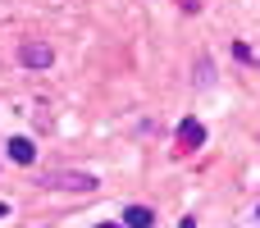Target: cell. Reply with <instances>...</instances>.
Segmentation results:
<instances>
[{
  "instance_id": "obj_7",
  "label": "cell",
  "mask_w": 260,
  "mask_h": 228,
  "mask_svg": "<svg viewBox=\"0 0 260 228\" xmlns=\"http://www.w3.org/2000/svg\"><path fill=\"white\" fill-rule=\"evenodd\" d=\"M5 215H9V206H5V201H0V219H5Z\"/></svg>"
},
{
  "instance_id": "obj_2",
  "label": "cell",
  "mask_w": 260,
  "mask_h": 228,
  "mask_svg": "<svg viewBox=\"0 0 260 228\" xmlns=\"http://www.w3.org/2000/svg\"><path fill=\"white\" fill-rule=\"evenodd\" d=\"M18 59H23L27 69H50V64H55V50H50L46 41H37V37H27V41L18 46Z\"/></svg>"
},
{
  "instance_id": "obj_6",
  "label": "cell",
  "mask_w": 260,
  "mask_h": 228,
  "mask_svg": "<svg viewBox=\"0 0 260 228\" xmlns=\"http://www.w3.org/2000/svg\"><path fill=\"white\" fill-rule=\"evenodd\" d=\"M178 228H197V219H183V224H178Z\"/></svg>"
},
{
  "instance_id": "obj_1",
  "label": "cell",
  "mask_w": 260,
  "mask_h": 228,
  "mask_svg": "<svg viewBox=\"0 0 260 228\" xmlns=\"http://www.w3.org/2000/svg\"><path fill=\"white\" fill-rule=\"evenodd\" d=\"M41 187H55V192H96V178L82 174V169H50V174H41Z\"/></svg>"
},
{
  "instance_id": "obj_4",
  "label": "cell",
  "mask_w": 260,
  "mask_h": 228,
  "mask_svg": "<svg viewBox=\"0 0 260 228\" xmlns=\"http://www.w3.org/2000/svg\"><path fill=\"white\" fill-rule=\"evenodd\" d=\"M178 142L192 151V146H201V142H206V128H201L197 119H183V123H178Z\"/></svg>"
},
{
  "instance_id": "obj_3",
  "label": "cell",
  "mask_w": 260,
  "mask_h": 228,
  "mask_svg": "<svg viewBox=\"0 0 260 228\" xmlns=\"http://www.w3.org/2000/svg\"><path fill=\"white\" fill-rule=\"evenodd\" d=\"M5 151H9V160H14V165H32V160H37V146H32L27 137H9V142H5Z\"/></svg>"
},
{
  "instance_id": "obj_8",
  "label": "cell",
  "mask_w": 260,
  "mask_h": 228,
  "mask_svg": "<svg viewBox=\"0 0 260 228\" xmlns=\"http://www.w3.org/2000/svg\"><path fill=\"white\" fill-rule=\"evenodd\" d=\"M101 228H123V224H101Z\"/></svg>"
},
{
  "instance_id": "obj_5",
  "label": "cell",
  "mask_w": 260,
  "mask_h": 228,
  "mask_svg": "<svg viewBox=\"0 0 260 228\" xmlns=\"http://www.w3.org/2000/svg\"><path fill=\"white\" fill-rule=\"evenodd\" d=\"M151 224H155V215L146 206H128L123 210V228H151Z\"/></svg>"
},
{
  "instance_id": "obj_9",
  "label": "cell",
  "mask_w": 260,
  "mask_h": 228,
  "mask_svg": "<svg viewBox=\"0 0 260 228\" xmlns=\"http://www.w3.org/2000/svg\"><path fill=\"white\" fill-rule=\"evenodd\" d=\"M256 219H260V210H256Z\"/></svg>"
}]
</instances>
